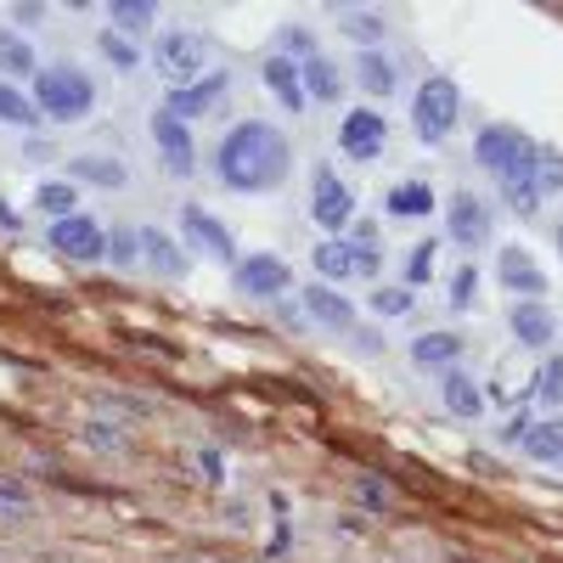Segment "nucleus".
I'll return each mask as SVG.
<instances>
[{
    "label": "nucleus",
    "mask_w": 563,
    "mask_h": 563,
    "mask_svg": "<svg viewBox=\"0 0 563 563\" xmlns=\"http://www.w3.org/2000/svg\"><path fill=\"white\" fill-rule=\"evenodd\" d=\"M69 175L119 192V186H130V163H124V158H108V152H74V158H69Z\"/></svg>",
    "instance_id": "obj_22"
},
{
    "label": "nucleus",
    "mask_w": 563,
    "mask_h": 563,
    "mask_svg": "<svg viewBox=\"0 0 563 563\" xmlns=\"http://www.w3.org/2000/svg\"><path fill=\"white\" fill-rule=\"evenodd\" d=\"M474 299H479V265L468 259V265H456V277H451V310H456V316H468V310H474Z\"/></svg>",
    "instance_id": "obj_33"
},
{
    "label": "nucleus",
    "mask_w": 563,
    "mask_h": 563,
    "mask_svg": "<svg viewBox=\"0 0 563 563\" xmlns=\"http://www.w3.org/2000/svg\"><path fill=\"white\" fill-rule=\"evenodd\" d=\"M35 108L46 113V124H74L96 108V85L85 69H74V62H51V69L35 74Z\"/></svg>",
    "instance_id": "obj_2"
},
{
    "label": "nucleus",
    "mask_w": 563,
    "mask_h": 563,
    "mask_svg": "<svg viewBox=\"0 0 563 563\" xmlns=\"http://www.w3.org/2000/svg\"><path fill=\"white\" fill-rule=\"evenodd\" d=\"M51 248L69 259V265H96V259H108V231L96 215H69V220H51Z\"/></svg>",
    "instance_id": "obj_8"
},
{
    "label": "nucleus",
    "mask_w": 563,
    "mask_h": 563,
    "mask_svg": "<svg viewBox=\"0 0 563 563\" xmlns=\"http://www.w3.org/2000/svg\"><path fill=\"white\" fill-rule=\"evenodd\" d=\"M28 513H35V495L12 479H0V518H28Z\"/></svg>",
    "instance_id": "obj_39"
},
{
    "label": "nucleus",
    "mask_w": 563,
    "mask_h": 563,
    "mask_svg": "<svg viewBox=\"0 0 563 563\" xmlns=\"http://www.w3.org/2000/svg\"><path fill=\"white\" fill-rule=\"evenodd\" d=\"M192 468H197V474H204V479H209L215 490L225 485V456H220L215 445H197V451H192Z\"/></svg>",
    "instance_id": "obj_40"
},
{
    "label": "nucleus",
    "mask_w": 563,
    "mask_h": 563,
    "mask_svg": "<svg viewBox=\"0 0 563 563\" xmlns=\"http://www.w3.org/2000/svg\"><path fill=\"white\" fill-rule=\"evenodd\" d=\"M310 265L321 271V282L333 287V282L360 277V248H355L350 237H321V243H316V254H310Z\"/></svg>",
    "instance_id": "obj_18"
},
{
    "label": "nucleus",
    "mask_w": 563,
    "mask_h": 563,
    "mask_svg": "<svg viewBox=\"0 0 563 563\" xmlns=\"http://www.w3.org/2000/svg\"><path fill=\"white\" fill-rule=\"evenodd\" d=\"M142 265H152L158 277H186V271H192L186 254H181L170 237H163L158 225H142Z\"/></svg>",
    "instance_id": "obj_24"
},
{
    "label": "nucleus",
    "mask_w": 563,
    "mask_h": 563,
    "mask_svg": "<svg viewBox=\"0 0 563 563\" xmlns=\"http://www.w3.org/2000/svg\"><path fill=\"white\" fill-rule=\"evenodd\" d=\"M536 401L541 406H563V355H547V367L536 378Z\"/></svg>",
    "instance_id": "obj_37"
},
{
    "label": "nucleus",
    "mask_w": 563,
    "mask_h": 563,
    "mask_svg": "<svg viewBox=\"0 0 563 563\" xmlns=\"http://www.w3.org/2000/svg\"><path fill=\"white\" fill-rule=\"evenodd\" d=\"M96 51H102V57L113 62V69H124V74L142 62V51L130 46V35H119V28H102V35H96Z\"/></svg>",
    "instance_id": "obj_32"
},
{
    "label": "nucleus",
    "mask_w": 563,
    "mask_h": 563,
    "mask_svg": "<svg viewBox=\"0 0 563 563\" xmlns=\"http://www.w3.org/2000/svg\"><path fill=\"white\" fill-rule=\"evenodd\" d=\"M12 17H17V23H40V17H46V7H12Z\"/></svg>",
    "instance_id": "obj_44"
},
{
    "label": "nucleus",
    "mask_w": 563,
    "mask_h": 563,
    "mask_svg": "<svg viewBox=\"0 0 563 563\" xmlns=\"http://www.w3.org/2000/svg\"><path fill=\"white\" fill-rule=\"evenodd\" d=\"M339 23L360 40V51H378V40H383V17H372V12H339Z\"/></svg>",
    "instance_id": "obj_36"
},
{
    "label": "nucleus",
    "mask_w": 563,
    "mask_h": 563,
    "mask_svg": "<svg viewBox=\"0 0 563 563\" xmlns=\"http://www.w3.org/2000/svg\"><path fill=\"white\" fill-rule=\"evenodd\" d=\"M378 237H383V231H378L372 220H360V215H355V225H350V243H355V248H378Z\"/></svg>",
    "instance_id": "obj_43"
},
{
    "label": "nucleus",
    "mask_w": 563,
    "mask_h": 563,
    "mask_svg": "<svg viewBox=\"0 0 563 563\" xmlns=\"http://www.w3.org/2000/svg\"><path fill=\"white\" fill-rule=\"evenodd\" d=\"M507 333H513L524 350H552V339H558V310H547V299H513Z\"/></svg>",
    "instance_id": "obj_14"
},
{
    "label": "nucleus",
    "mask_w": 563,
    "mask_h": 563,
    "mask_svg": "<svg viewBox=\"0 0 563 563\" xmlns=\"http://www.w3.org/2000/svg\"><path fill=\"white\" fill-rule=\"evenodd\" d=\"M435 259H440V243H435V237L412 243V254H406V287H423L428 277H435Z\"/></svg>",
    "instance_id": "obj_34"
},
{
    "label": "nucleus",
    "mask_w": 563,
    "mask_h": 563,
    "mask_svg": "<svg viewBox=\"0 0 563 563\" xmlns=\"http://www.w3.org/2000/svg\"><path fill=\"white\" fill-rule=\"evenodd\" d=\"M85 445L108 456V451L124 445V428H119V423H102V417H90V423H85Z\"/></svg>",
    "instance_id": "obj_38"
},
{
    "label": "nucleus",
    "mask_w": 563,
    "mask_h": 563,
    "mask_svg": "<svg viewBox=\"0 0 563 563\" xmlns=\"http://www.w3.org/2000/svg\"><path fill=\"white\" fill-rule=\"evenodd\" d=\"M563 186V152L541 147V192H558Z\"/></svg>",
    "instance_id": "obj_42"
},
{
    "label": "nucleus",
    "mask_w": 563,
    "mask_h": 563,
    "mask_svg": "<svg viewBox=\"0 0 563 563\" xmlns=\"http://www.w3.org/2000/svg\"><path fill=\"white\" fill-rule=\"evenodd\" d=\"M310 220L327 231V237H344L355 225V192L339 181L333 163H316L310 170Z\"/></svg>",
    "instance_id": "obj_4"
},
{
    "label": "nucleus",
    "mask_w": 563,
    "mask_h": 563,
    "mask_svg": "<svg viewBox=\"0 0 563 563\" xmlns=\"http://www.w3.org/2000/svg\"><path fill=\"white\" fill-rule=\"evenodd\" d=\"M225 90H231V74H204V79H192V85H175L170 96H163V108H170L181 124L192 119H204L225 102Z\"/></svg>",
    "instance_id": "obj_13"
},
{
    "label": "nucleus",
    "mask_w": 563,
    "mask_h": 563,
    "mask_svg": "<svg viewBox=\"0 0 563 563\" xmlns=\"http://www.w3.org/2000/svg\"><path fill=\"white\" fill-rule=\"evenodd\" d=\"M541 152V142H529L524 130H507V124H490V130H479V142H474V158H479V170L485 175H513L524 158H536Z\"/></svg>",
    "instance_id": "obj_7"
},
{
    "label": "nucleus",
    "mask_w": 563,
    "mask_h": 563,
    "mask_svg": "<svg viewBox=\"0 0 563 563\" xmlns=\"http://www.w3.org/2000/svg\"><path fill=\"white\" fill-rule=\"evenodd\" d=\"M495 277H502V287L513 293V299H547V271L536 259H529L524 248H502V259H495Z\"/></svg>",
    "instance_id": "obj_16"
},
{
    "label": "nucleus",
    "mask_w": 563,
    "mask_h": 563,
    "mask_svg": "<svg viewBox=\"0 0 563 563\" xmlns=\"http://www.w3.org/2000/svg\"><path fill=\"white\" fill-rule=\"evenodd\" d=\"M440 401H445V412H451V417H462V423L485 417V389H479V378H468L462 367H456V372H445Z\"/></svg>",
    "instance_id": "obj_20"
},
{
    "label": "nucleus",
    "mask_w": 563,
    "mask_h": 563,
    "mask_svg": "<svg viewBox=\"0 0 563 563\" xmlns=\"http://www.w3.org/2000/svg\"><path fill=\"white\" fill-rule=\"evenodd\" d=\"M445 237L456 243V248H485L490 243V209H485V197H474V192H456L451 204H445Z\"/></svg>",
    "instance_id": "obj_12"
},
{
    "label": "nucleus",
    "mask_w": 563,
    "mask_h": 563,
    "mask_svg": "<svg viewBox=\"0 0 563 563\" xmlns=\"http://www.w3.org/2000/svg\"><path fill=\"white\" fill-rule=\"evenodd\" d=\"M152 62H158V74L170 79V90H175V85H192V79H204L209 40L197 35V28H170V35H158Z\"/></svg>",
    "instance_id": "obj_5"
},
{
    "label": "nucleus",
    "mask_w": 563,
    "mask_h": 563,
    "mask_svg": "<svg viewBox=\"0 0 563 563\" xmlns=\"http://www.w3.org/2000/svg\"><path fill=\"white\" fill-rule=\"evenodd\" d=\"M181 237L192 243V254H204L209 265H231V271H237V237H231L225 231V220L220 215H209L204 204H186L181 209Z\"/></svg>",
    "instance_id": "obj_6"
},
{
    "label": "nucleus",
    "mask_w": 563,
    "mask_h": 563,
    "mask_svg": "<svg viewBox=\"0 0 563 563\" xmlns=\"http://www.w3.org/2000/svg\"><path fill=\"white\" fill-rule=\"evenodd\" d=\"M456 119H462V96H456V85H451L445 74H428V79L417 85V96H412V124H417V142H423V147L445 142L451 130H456Z\"/></svg>",
    "instance_id": "obj_3"
},
{
    "label": "nucleus",
    "mask_w": 563,
    "mask_h": 563,
    "mask_svg": "<svg viewBox=\"0 0 563 563\" xmlns=\"http://www.w3.org/2000/svg\"><path fill=\"white\" fill-rule=\"evenodd\" d=\"M0 225H7V231H17V225H23V220H17V209L7 204V197H0Z\"/></svg>",
    "instance_id": "obj_45"
},
{
    "label": "nucleus",
    "mask_w": 563,
    "mask_h": 563,
    "mask_svg": "<svg viewBox=\"0 0 563 563\" xmlns=\"http://www.w3.org/2000/svg\"><path fill=\"white\" fill-rule=\"evenodd\" d=\"M40 57L35 40H23V28H0V79H35Z\"/></svg>",
    "instance_id": "obj_21"
},
{
    "label": "nucleus",
    "mask_w": 563,
    "mask_h": 563,
    "mask_svg": "<svg viewBox=\"0 0 563 563\" xmlns=\"http://www.w3.org/2000/svg\"><path fill=\"white\" fill-rule=\"evenodd\" d=\"M383 147H389V119L378 108H350L339 124V152L355 163H372V158H383Z\"/></svg>",
    "instance_id": "obj_9"
},
{
    "label": "nucleus",
    "mask_w": 563,
    "mask_h": 563,
    "mask_svg": "<svg viewBox=\"0 0 563 563\" xmlns=\"http://www.w3.org/2000/svg\"><path fill=\"white\" fill-rule=\"evenodd\" d=\"M158 23V7H147V0H119V7H108V28H130V35H147V28Z\"/></svg>",
    "instance_id": "obj_30"
},
{
    "label": "nucleus",
    "mask_w": 563,
    "mask_h": 563,
    "mask_svg": "<svg viewBox=\"0 0 563 563\" xmlns=\"http://www.w3.org/2000/svg\"><path fill=\"white\" fill-rule=\"evenodd\" d=\"M108 259L124 265V271H130V265H142V225H113L108 231Z\"/></svg>",
    "instance_id": "obj_31"
},
{
    "label": "nucleus",
    "mask_w": 563,
    "mask_h": 563,
    "mask_svg": "<svg viewBox=\"0 0 563 563\" xmlns=\"http://www.w3.org/2000/svg\"><path fill=\"white\" fill-rule=\"evenodd\" d=\"M259 79H265V90L277 96V102L287 108V113H305L310 108V96H305V74H299V62H287L282 51H271L259 62Z\"/></svg>",
    "instance_id": "obj_15"
},
{
    "label": "nucleus",
    "mask_w": 563,
    "mask_h": 563,
    "mask_svg": "<svg viewBox=\"0 0 563 563\" xmlns=\"http://www.w3.org/2000/svg\"><path fill=\"white\" fill-rule=\"evenodd\" d=\"M355 490H360V507H372V513H383V507H389V485H383V479H372V474H367V479H355Z\"/></svg>",
    "instance_id": "obj_41"
},
{
    "label": "nucleus",
    "mask_w": 563,
    "mask_h": 563,
    "mask_svg": "<svg viewBox=\"0 0 563 563\" xmlns=\"http://www.w3.org/2000/svg\"><path fill=\"white\" fill-rule=\"evenodd\" d=\"M299 74H305V96H310V102H339V96H344V74H339L333 57H310Z\"/></svg>",
    "instance_id": "obj_27"
},
{
    "label": "nucleus",
    "mask_w": 563,
    "mask_h": 563,
    "mask_svg": "<svg viewBox=\"0 0 563 563\" xmlns=\"http://www.w3.org/2000/svg\"><path fill=\"white\" fill-rule=\"evenodd\" d=\"M367 310H372L378 321H394V316H406V310H412V287H383V282H378V287H372V305H367Z\"/></svg>",
    "instance_id": "obj_35"
},
{
    "label": "nucleus",
    "mask_w": 563,
    "mask_h": 563,
    "mask_svg": "<svg viewBox=\"0 0 563 563\" xmlns=\"http://www.w3.org/2000/svg\"><path fill=\"white\" fill-rule=\"evenodd\" d=\"M552 237H558V254H563V220H558V231H552Z\"/></svg>",
    "instance_id": "obj_46"
},
{
    "label": "nucleus",
    "mask_w": 563,
    "mask_h": 563,
    "mask_svg": "<svg viewBox=\"0 0 563 563\" xmlns=\"http://www.w3.org/2000/svg\"><path fill=\"white\" fill-rule=\"evenodd\" d=\"M524 456H529V462H541V468H563V417H547V423L529 428Z\"/></svg>",
    "instance_id": "obj_26"
},
{
    "label": "nucleus",
    "mask_w": 563,
    "mask_h": 563,
    "mask_svg": "<svg viewBox=\"0 0 563 563\" xmlns=\"http://www.w3.org/2000/svg\"><path fill=\"white\" fill-rule=\"evenodd\" d=\"M0 124H12V130H28V136H40V130H46V113L35 108V96H23V85L0 79Z\"/></svg>",
    "instance_id": "obj_23"
},
{
    "label": "nucleus",
    "mask_w": 563,
    "mask_h": 563,
    "mask_svg": "<svg viewBox=\"0 0 563 563\" xmlns=\"http://www.w3.org/2000/svg\"><path fill=\"white\" fill-rule=\"evenodd\" d=\"M231 282H237V293H248V299H282L293 287V265L282 254H248V259H237Z\"/></svg>",
    "instance_id": "obj_10"
},
{
    "label": "nucleus",
    "mask_w": 563,
    "mask_h": 563,
    "mask_svg": "<svg viewBox=\"0 0 563 563\" xmlns=\"http://www.w3.org/2000/svg\"><path fill=\"white\" fill-rule=\"evenodd\" d=\"M383 209L394 220H428V215H435V186H428V181H401L383 197Z\"/></svg>",
    "instance_id": "obj_25"
},
{
    "label": "nucleus",
    "mask_w": 563,
    "mask_h": 563,
    "mask_svg": "<svg viewBox=\"0 0 563 563\" xmlns=\"http://www.w3.org/2000/svg\"><path fill=\"white\" fill-rule=\"evenodd\" d=\"M287 170H293V147L271 119H237L215 147V175L225 192H243V197L277 192Z\"/></svg>",
    "instance_id": "obj_1"
},
{
    "label": "nucleus",
    "mask_w": 563,
    "mask_h": 563,
    "mask_svg": "<svg viewBox=\"0 0 563 563\" xmlns=\"http://www.w3.org/2000/svg\"><path fill=\"white\" fill-rule=\"evenodd\" d=\"M299 305L310 310V321H316V327H327V333H355V305L344 299L339 287H327V282H310Z\"/></svg>",
    "instance_id": "obj_17"
},
{
    "label": "nucleus",
    "mask_w": 563,
    "mask_h": 563,
    "mask_svg": "<svg viewBox=\"0 0 563 563\" xmlns=\"http://www.w3.org/2000/svg\"><path fill=\"white\" fill-rule=\"evenodd\" d=\"M355 74H360V90L367 96H394V62L383 51H360Z\"/></svg>",
    "instance_id": "obj_29"
},
{
    "label": "nucleus",
    "mask_w": 563,
    "mask_h": 563,
    "mask_svg": "<svg viewBox=\"0 0 563 563\" xmlns=\"http://www.w3.org/2000/svg\"><path fill=\"white\" fill-rule=\"evenodd\" d=\"M152 147L163 158V170H170L175 181H192L197 170V147H192V124H181L170 108H158L152 113Z\"/></svg>",
    "instance_id": "obj_11"
},
{
    "label": "nucleus",
    "mask_w": 563,
    "mask_h": 563,
    "mask_svg": "<svg viewBox=\"0 0 563 563\" xmlns=\"http://www.w3.org/2000/svg\"><path fill=\"white\" fill-rule=\"evenodd\" d=\"M35 204H40L51 220H69V215H79V186H74V181H40V186H35Z\"/></svg>",
    "instance_id": "obj_28"
},
{
    "label": "nucleus",
    "mask_w": 563,
    "mask_h": 563,
    "mask_svg": "<svg viewBox=\"0 0 563 563\" xmlns=\"http://www.w3.org/2000/svg\"><path fill=\"white\" fill-rule=\"evenodd\" d=\"M456 355H462V333H417L412 339V367L417 372H456Z\"/></svg>",
    "instance_id": "obj_19"
}]
</instances>
